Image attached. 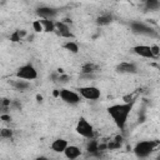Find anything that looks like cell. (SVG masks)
Here are the masks:
<instances>
[{
  "mask_svg": "<svg viewBox=\"0 0 160 160\" xmlns=\"http://www.w3.org/2000/svg\"><path fill=\"white\" fill-rule=\"evenodd\" d=\"M132 110V102H121V104H114L108 108V112L115 125L120 129L124 130L125 125L128 122V118Z\"/></svg>",
  "mask_w": 160,
  "mask_h": 160,
  "instance_id": "obj_1",
  "label": "cell"
},
{
  "mask_svg": "<svg viewBox=\"0 0 160 160\" xmlns=\"http://www.w3.org/2000/svg\"><path fill=\"white\" fill-rule=\"evenodd\" d=\"M156 145H158V142L154 140H142L135 145L134 154L138 158H146L155 150Z\"/></svg>",
  "mask_w": 160,
  "mask_h": 160,
  "instance_id": "obj_2",
  "label": "cell"
},
{
  "mask_svg": "<svg viewBox=\"0 0 160 160\" xmlns=\"http://www.w3.org/2000/svg\"><path fill=\"white\" fill-rule=\"evenodd\" d=\"M75 130H76V132H78L80 136H82V138H85V139H92V138H94V134H95L92 125H91L85 118H80V119H79Z\"/></svg>",
  "mask_w": 160,
  "mask_h": 160,
  "instance_id": "obj_3",
  "label": "cell"
},
{
  "mask_svg": "<svg viewBox=\"0 0 160 160\" xmlns=\"http://www.w3.org/2000/svg\"><path fill=\"white\" fill-rule=\"evenodd\" d=\"M16 78L26 81H32L38 78V71L31 64H25L16 70Z\"/></svg>",
  "mask_w": 160,
  "mask_h": 160,
  "instance_id": "obj_4",
  "label": "cell"
},
{
  "mask_svg": "<svg viewBox=\"0 0 160 160\" xmlns=\"http://www.w3.org/2000/svg\"><path fill=\"white\" fill-rule=\"evenodd\" d=\"M59 96L64 102H66L69 105H78L80 102V100H81L80 94L74 91V90H70V89L59 90Z\"/></svg>",
  "mask_w": 160,
  "mask_h": 160,
  "instance_id": "obj_5",
  "label": "cell"
},
{
  "mask_svg": "<svg viewBox=\"0 0 160 160\" xmlns=\"http://www.w3.org/2000/svg\"><path fill=\"white\" fill-rule=\"evenodd\" d=\"M79 94H80L81 98H84L86 100H98L101 96L100 89L96 88V86H92V85L79 88Z\"/></svg>",
  "mask_w": 160,
  "mask_h": 160,
  "instance_id": "obj_6",
  "label": "cell"
},
{
  "mask_svg": "<svg viewBox=\"0 0 160 160\" xmlns=\"http://www.w3.org/2000/svg\"><path fill=\"white\" fill-rule=\"evenodd\" d=\"M131 30L135 34H140V35H148V36H155V31L152 28H150L149 25L141 22V21H134L131 22Z\"/></svg>",
  "mask_w": 160,
  "mask_h": 160,
  "instance_id": "obj_7",
  "label": "cell"
},
{
  "mask_svg": "<svg viewBox=\"0 0 160 160\" xmlns=\"http://www.w3.org/2000/svg\"><path fill=\"white\" fill-rule=\"evenodd\" d=\"M36 14L40 16L41 20H52L56 16L58 11L51 6H40L38 8Z\"/></svg>",
  "mask_w": 160,
  "mask_h": 160,
  "instance_id": "obj_8",
  "label": "cell"
},
{
  "mask_svg": "<svg viewBox=\"0 0 160 160\" xmlns=\"http://www.w3.org/2000/svg\"><path fill=\"white\" fill-rule=\"evenodd\" d=\"M134 52L141 58H145V59H152V52H151V48L149 45H136L134 46Z\"/></svg>",
  "mask_w": 160,
  "mask_h": 160,
  "instance_id": "obj_9",
  "label": "cell"
},
{
  "mask_svg": "<svg viewBox=\"0 0 160 160\" xmlns=\"http://www.w3.org/2000/svg\"><path fill=\"white\" fill-rule=\"evenodd\" d=\"M64 155H65V158L69 159V160H76L78 158L81 156V149H80L79 146H76V145H69V146L65 149Z\"/></svg>",
  "mask_w": 160,
  "mask_h": 160,
  "instance_id": "obj_10",
  "label": "cell"
},
{
  "mask_svg": "<svg viewBox=\"0 0 160 160\" xmlns=\"http://www.w3.org/2000/svg\"><path fill=\"white\" fill-rule=\"evenodd\" d=\"M55 31L58 35H60L61 38H71V31H70V28L62 22V21H59V22H55Z\"/></svg>",
  "mask_w": 160,
  "mask_h": 160,
  "instance_id": "obj_11",
  "label": "cell"
},
{
  "mask_svg": "<svg viewBox=\"0 0 160 160\" xmlns=\"http://www.w3.org/2000/svg\"><path fill=\"white\" fill-rule=\"evenodd\" d=\"M116 70L121 74H135L136 72V65L134 62H120L118 66H116Z\"/></svg>",
  "mask_w": 160,
  "mask_h": 160,
  "instance_id": "obj_12",
  "label": "cell"
},
{
  "mask_svg": "<svg viewBox=\"0 0 160 160\" xmlns=\"http://www.w3.org/2000/svg\"><path fill=\"white\" fill-rule=\"evenodd\" d=\"M68 146H69L68 141H66L65 139H61V138L55 139V140L51 142V150L55 151V152H62V154H64V151H65V149H66Z\"/></svg>",
  "mask_w": 160,
  "mask_h": 160,
  "instance_id": "obj_13",
  "label": "cell"
},
{
  "mask_svg": "<svg viewBox=\"0 0 160 160\" xmlns=\"http://www.w3.org/2000/svg\"><path fill=\"white\" fill-rule=\"evenodd\" d=\"M29 81H26V80H22V79H16V80H14L12 81V86L16 89V90H20V91H24V90H26L28 88H29Z\"/></svg>",
  "mask_w": 160,
  "mask_h": 160,
  "instance_id": "obj_14",
  "label": "cell"
},
{
  "mask_svg": "<svg viewBox=\"0 0 160 160\" xmlns=\"http://www.w3.org/2000/svg\"><path fill=\"white\" fill-rule=\"evenodd\" d=\"M111 21H112V16H111L110 14H102V15H100V16L98 18V20H96L98 25H108V24H110Z\"/></svg>",
  "mask_w": 160,
  "mask_h": 160,
  "instance_id": "obj_15",
  "label": "cell"
},
{
  "mask_svg": "<svg viewBox=\"0 0 160 160\" xmlns=\"http://www.w3.org/2000/svg\"><path fill=\"white\" fill-rule=\"evenodd\" d=\"M145 8H146V10L155 11V10L160 9V2L158 0H146L145 1Z\"/></svg>",
  "mask_w": 160,
  "mask_h": 160,
  "instance_id": "obj_16",
  "label": "cell"
},
{
  "mask_svg": "<svg viewBox=\"0 0 160 160\" xmlns=\"http://www.w3.org/2000/svg\"><path fill=\"white\" fill-rule=\"evenodd\" d=\"M45 31H55V22L52 20H40Z\"/></svg>",
  "mask_w": 160,
  "mask_h": 160,
  "instance_id": "obj_17",
  "label": "cell"
},
{
  "mask_svg": "<svg viewBox=\"0 0 160 160\" xmlns=\"http://www.w3.org/2000/svg\"><path fill=\"white\" fill-rule=\"evenodd\" d=\"M64 49L68 50V51H70V52H78V51H79L78 44H75L74 41H70V40H69L66 44H64Z\"/></svg>",
  "mask_w": 160,
  "mask_h": 160,
  "instance_id": "obj_18",
  "label": "cell"
},
{
  "mask_svg": "<svg viewBox=\"0 0 160 160\" xmlns=\"http://www.w3.org/2000/svg\"><path fill=\"white\" fill-rule=\"evenodd\" d=\"M151 48V52H152V56L154 58H158L160 55V48L158 45H150Z\"/></svg>",
  "mask_w": 160,
  "mask_h": 160,
  "instance_id": "obj_19",
  "label": "cell"
},
{
  "mask_svg": "<svg viewBox=\"0 0 160 160\" xmlns=\"http://www.w3.org/2000/svg\"><path fill=\"white\" fill-rule=\"evenodd\" d=\"M32 26H34V30H35V31H42V30H44V29H42V25H41V22H40V20L34 21Z\"/></svg>",
  "mask_w": 160,
  "mask_h": 160,
  "instance_id": "obj_20",
  "label": "cell"
},
{
  "mask_svg": "<svg viewBox=\"0 0 160 160\" xmlns=\"http://www.w3.org/2000/svg\"><path fill=\"white\" fill-rule=\"evenodd\" d=\"M12 135V131L10 129H2L1 130V136L2 138H10Z\"/></svg>",
  "mask_w": 160,
  "mask_h": 160,
  "instance_id": "obj_21",
  "label": "cell"
},
{
  "mask_svg": "<svg viewBox=\"0 0 160 160\" xmlns=\"http://www.w3.org/2000/svg\"><path fill=\"white\" fill-rule=\"evenodd\" d=\"M92 69H94V66H92V65H86V66H84V70H82V71H84V72H89V74H90V72H92V71H94Z\"/></svg>",
  "mask_w": 160,
  "mask_h": 160,
  "instance_id": "obj_22",
  "label": "cell"
},
{
  "mask_svg": "<svg viewBox=\"0 0 160 160\" xmlns=\"http://www.w3.org/2000/svg\"><path fill=\"white\" fill-rule=\"evenodd\" d=\"M35 160H50V159L46 158V156H39V158H36Z\"/></svg>",
  "mask_w": 160,
  "mask_h": 160,
  "instance_id": "obj_23",
  "label": "cell"
},
{
  "mask_svg": "<svg viewBox=\"0 0 160 160\" xmlns=\"http://www.w3.org/2000/svg\"><path fill=\"white\" fill-rule=\"evenodd\" d=\"M156 160H160V155H159V156H158V158H156Z\"/></svg>",
  "mask_w": 160,
  "mask_h": 160,
  "instance_id": "obj_24",
  "label": "cell"
},
{
  "mask_svg": "<svg viewBox=\"0 0 160 160\" xmlns=\"http://www.w3.org/2000/svg\"><path fill=\"white\" fill-rule=\"evenodd\" d=\"M159 70H160V66H159Z\"/></svg>",
  "mask_w": 160,
  "mask_h": 160,
  "instance_id": "obj_25",
  "label": "cell"
}]
</instances>
